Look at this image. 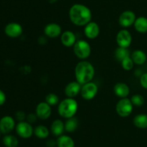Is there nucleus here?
<instances>
[{
  "label": "nucleus",
  "mask_w": 147,
  "mask_h": 147,
  "mask_svg": "<svg viewBox=\"0 0 147 147\" xmlns=\"http://www.w3.org/2000/svg\"><path fill=\"white\" fill-rule=\"evenodd\" d=\"M65 131V122L60 119H55L50 125V132L54 136L59 137L63 135Z\"/></svg>",
  "instance_id": "obj_18"
},
{
  "label": "nucleus",
  "mask_w": 147,
  "mask_h": 147,
  "mask_svg": "<svg viewBox=\"0 0 147 147\" xmlns=\"http://www.w3.org/2000/svg\"><path fill=\"white\" fill-rule=\"evenodd\" d=\"M2 142L5 147H17L19 145L18 138L11 134L4 135L2 138Z\"/></svg>",
  "instance_id": "obj_24"
},
{
  "label": "nucleus",
  "mask_w": 147,
  "mask_h": 147,
  "mask_svg": "<svg viewBox=\"0 0 147 147\" xmlns=\"http://www.w3.org/2000/svg\"><path fill=\"white\" fill-rule=\"evenodd\" d=\"M78 120L76 117L66 119L65 122V131L67 133L74 132L78 127Z\"/></svg>",
  "instance_id": "obj_25"
},
{
  "label": "nucleus",
  "mask_w": 147,
  "mask_h": 147,
  "mask_svg": "<svg viewBox=\"0 0 147 147\" xmlns=\"http://www.w3.org/2000/svg\"><path fill=\"white\" fill-rule=\"evenodd\" d=\"M140 84L142 87L147 89V73H144L141 75Z\"/></svg>",
  "instance_id": "obj_32"
},
{
  "label": "nucleus",
  "mask_w": 147,
  "mask_h": 147,
  "mask_svg": "<svg viewBox=\"0 0 147 147\" xmlns=\"http://www.w3.org/2000/svg\"><path fill=\"white\" fill-rule=\"evenodd\" d=\"M95 72L93 65L86 60L78 62L75 68L76 79L81 85L92 82L95 76Z\"/></svg>",
  "instance_id": "obj_2"
},
{
  "label": "nucleus",
  "mask_w": 147,
  "mask_h": 147,
  "mask_svg": "<svg viewBox=\"0 0 147 147\" xmlns=\"http://www.w3.org/2000/svg\"><path fill=\"white\" fill-rule=\"evenodd\" d=\"M134 28L138 33H147V18L143 16L137 17L136 19L134 24Z\"/></svg>",
  "instance_id": "obj_21"
},
{
  "label": "nucleus",
  "mask_w": 147,
  "mask_h": 147,
  "mask_svg": "<svg viewBox=\"0 0 147 147\" xmlns=\"http://www.w3.org/2000/svg\"><path fill=\"white\" fill-rule=\"evenodd\" d=\"M57 147H75V141L73 138L67 135H60L57 137Z\"/></svg>",
  "instance_id": "obj_20"
},
{
  "label": "nucleus",
  "mask_w": 147,
  "mask_h": 147,
  "mask_svg": "<svg viewBox=\"0 0 147 147\" xmlns=\"http://www.w3.org/2000/svg\"><path fill=\"white\" fill-rule=\"evenodd\" d=\"M115 58L116 60L119 62H121L123 59H126L128 57L131 56V53L129 51V48L122 47H118L116 49L114 53Z\"/></svg>",
  "instance_id": "obj_26"
},
{
  "label": "nucleus",
  "mask_w": 147,
  "mask_h": 147,
  "mask_svg": "<svg viewBox=\"0 0 147 147\" xmlns=\"http://www.w3.org/2000/svg\"><path fill=\"white\" fill-rule=\"evenodd\" d=\"M134 105L128 97L121 98L118 101L116 105V111L118 115L121 118L129 117L132 113Z\"/></svg>",
  "instance_id": "obj_5"
},
{
  "label": "nucleus",
  "mask_w": 147,
  "mask_h": 147,
  "mask_svg": "<svg viewBox=\"0 0 147 147\" xmlns=\"http://www.w3.org/2000/svg\"><path fill=\"white\" fill-rule=\"evenodd\" d=\"M113 92H114L115 95L120 99L126 98L129 95L130 88L128 86L127 84L124 83V82H119L114 85Z\"/></svg>",
  "instance_id": "obj_17"
},
{
  "label": "nucleus",
  "mask_w": 147,
  "mask_h": 147,
  "mask_svg": "<svg viewBox=\"0 0 147 147\" xmlns=\"http://www.w3.org/2000/svg\"><path fill=\"white\" fill-rule=\"evenodd\" d=\"M50 131L44 125H38L34 128V135L40 139H45L50 135Z\"/></svg>",
  "instance_id": "obj_22"
},
{
  "label": "nucleus",
  "mask_w": 147,
  "mask_h": 147,
  "mask_svg": "<svg viewBox=\"0 0 147 147\" xmlns=\"http://www.w3.org/2000/svg\"><path fill=\"white\" fill-rule=\"evenodd\" d=\"M43 32H44L45 35L49 38H56L61 35L63 33L61 26L55 22H50L46 24L44 27Z\"/></svg>",
  "instance_id": "obj_13"
},
{
  "label": "nucleus",
  "mask_w": 147,
  "mask_h": 147,
  "mask_svg": "<svg viewBox=\"0 0 147 147\" xmlns=\"http://www.w3.org/2000/svg\"><path fill=\"white\" fill-rule=\"evenodd\" d=\"M27 118V115H26L25 112L24 111L19 110L15 113V119L18 120L19 122H22V121H24Z\"/></svg>",
  "instance_id": "obj_30"
},
{
  "label": "nucleus",
  "mask_w": 147,
  "mask_h": 147,
  "mask_svg": "<svg viewBox=\"0 0 147 147\" xmlns=\"http://www.w3.org/2000/svg\"><path fill=\"white\" fill-rule=\"evenodd\" d=\"M78 110V103L75 98L67 97L59 102L57 112L64 119L75 117Z\"/></svg>",
  "instance_id": "obj_3"
},
{
  "label": "nucleus",
  "mask_w": 147,
  "mask_h": 147,
  "mask_svg": "<svg viewBox=\"0 0 147 147\" xmlns=\"http://www.w3.org/2000/svg\"><path fill=\"white\" fill-rule=\"evenodd\" d=\"M131 58L133 60L134 64L139 65V66L144 64L147 59L146 54L145 53V52L142 50H139V49L134 50L131 55Z\"/></svg>",
  "instance_id": "obj_19"
},
{
  "label": "nucleus",
  "mask_w": 147,
  "mask_h": 147,
  "mask_svg": "<svg viewBox=\"0 0 147 147\" xmlns=\"http://www.w3.org/2000/svg\"><path fill=\"white\" fill-rule=\"evenodd\" d=\"M15 120L9 115H5L0 119V131L2 134H9L15 129Z\"/></svg>",
  "instance_id": "obj_10"
},
{
  "label": "nucleus",
  "mask_w": 147,
  "mask_h": 147,
  "mask_svg": "<svg viewBox=\"0 0 147 147\" xmlns=\"http://www.w3.org/2000/svg\"><path fill=\"white\" fill-rule=\"evenodd\" d=\"M77 40L76 34L71 30H65L60 35V41L65 47H73Z\"/></svg>",
  "instance_id": "obj_15"
},
{
  "label": "nucleus",
  "mask_w": 147,
  "mask_h": 147,
  "mask_svg": "<svg viewBox=\"0 0 147 147\" xmlns=\"http://www.w3.org/2000/svg\"><path fill=\"white\" fill-rule=\"evenodd\" d=\"M136 14L133 11L126 10V11H123L119 15V24H120L121 27L126 29L131 26L134 25L135 21H136Z\"/></svg>",
  "instance_id": "obj_9"
},
{
  "label": "nucleus",
  "mask_w": 147,
  "mask_h": 147,
  "mask_svg": "<svg viewBox=\"0 0 147 147\" xmlns=\"http://www.w3.org/2000/svg\"><path fill=\"white\" fill-rule=\"evenodd\" d=\"M116 43L119 47L129 48L132 43V35L126 29H121L116 35Z\"/></svg>",
  "instance_id": "obj_8"
},
{
  "label": "nucleus",
  "mask_w": 147,
  "mask_h": 147,
  "mask_svg": "<svg viewBox=\"0 0 147 147\" xmlns=\"http://www.w3.org/2000/svg\"><path fill=\"white\" fill-rule=\"evenodd\" d=\"M81 87L82 85L77 81L71 82L66 85L65 88V94L67 97L75 98L80 93Z\"/></svg>",
  "instance_id": "obj_16"
},
{
  "label": "nucleus",
  "mask_w": 147,
  "mask_h": 147,
  "mask_svg": "<svg viewBox=\"0 0 147 147\" xmlns=\"http://www.w3.org/2000/svg\"><path fill=\"white\" fill-rule=\"evenodd\" d=\"M38 119V118H37V115H36V113L34 112V113H33V112H31V113L28 114V115H27V118H26V120L28 122H30V123H33V122H35L36 121H37V120Z\"/></svg>",
  "instance_id": "obj_31"
},
{
  "label": "nucleus",
  "mask_w": 147,
  "mask_h": 147,
  "mask_svg": "<svg viewBox=\"0 0 147 147\" xmlns=\"http://www.w3.org/2000/svg\"><path fill=\"white\" fill-rule=\"evenodd\" d=\"M121 67L123 68V70L125 71H131L134 68V63L133 60L131 59V58L128 57L126 59H123L121 62Z\"/></svg>",
  "instance_id": "obj_29"
},
{
  "label": "nucleus",
  "mask_w": 147,
  "mask_h": 147,
  "mask_svg": "<svg viewBox=\"0 0 147 147\" xmlns=\"http://www.w3.org/2000/svg\"><path fill=\"white\" fill-rule=\"evenodd\" d=\"M4 33L8 37L11 38H17L22 35V26L20 23L14 22H9L4 27Z\"/></svg>",
  "instance_id": "obj_11"
},
{
  "label": "nucleus",
  "mask_w": 147,
  "mask_h": 147,
  "mask_svg": "<svg viewBox=\"0 0 147 147\" xmlns=\"http://www.w3.org/2000/svg\"><path fill=\"white\" fill-rule=\"evenodd\" d=\"M133 123L138 128H141V129L147 128V115L144 113L136 115L134 118Z\"/></svg>",
  "instance_id": "obj_23"
},
{
  "label": "nucleus",
  "mask_w": 147,
  "mask_h": 147,
  "mask_svg": "<svg viewBox=\"0 0 147 147\" xmlns=\"http://www.w3.org/2000/svg\"><path fill=\"white\" fill-rule=\"evenodd\" d=\"M131 101L132 104L134 106L136 107H141L144 104V98L142 95L139 94H136V95H132L131 97Z\"/></svg>",
  "instance_id": "obj_28"
},
{
  "label": "nucleus",
  "mask_w": 147,
  "mask_h": 147,
  "mask_svg": "<svg viewBox=\"0 0 147 147\" xmlns=\"http://www.w3.org/2000/svg\"><path fill=\"white\" fill-rule=\"evenodd\" d=\"M35 113L38 119L42 120H47L52 115V108L46 102H41L37 105Z\"/></svg>",
  "instance_id": "obj_12"
},
{
  "label": "nucleus",
  "mask_w": 147,
  "mask_h": 147,
  "mask_svg": "<svg viewBox=\"0 0 147 147\" xmlns=\"http://www.w3.org/2000/svg\"><path fill=\"white\" fill-rule=\"evenodd\" d=\"M69 18L73 24L79 27L86 26L92 20V12L87 6L75 4L69 10Z\"/></svg>",
  "instance_id": "obj_1"
},
{
  "label": "nucleus",
  "mask_w": 147,
  "mask_h": 147,
  "mask_svg": "<svg viewBox=\"0 0 147 147\" xmlns=\"http://www.w3.org/2000/svg\"><path fill=\"white\" fill-rule=\"evenodd\" d=\"M45 102L50 106H55L58 105L59 102H60L59 97L55 93H49L45 97Z\"/></svg>",
  "instance_id": "obj_27"
},
{
  "label": "nucleus",
  "mask_w": 147,
  "mask_h": 147,
  "mask_svg": "<svg viewBox=\"0 0 147 147\" xmlns=\"http://www.w3.org/2000/svg\"><path fill=\"white\" fill-rule=\"evenodd\" d=\"M15 131L17 135L24 139L31 138L34 134V128L32 124L25 120L19 122L16 125Z\"/></svg>",
  "instance_id": "obj_6"
},
{
  "label": "nucleus",
  "mask_w": 147,
  "mask_h": 147,
  "mask_svg": "<svg viewBox=\"0 0 147 147\" xmlns=\"http://www.w3.org/2000/svg\"><path fill=\"white\" fill-rule=\"evenodd\" d=\"M84 34L88 39H96L100 34V27L96 22L90 21L84 27Z\"/></svg>",
  "instance_id": "obj_14"
},
{
  "label": "nucleus",
  "mask_w": 147,
  "mask_h": 147,
  "mask_svg": "<svg viewBox=\"0 0 147 147\" xmlns=\"http://www.w3.org/2000/svg\"><path fill=\"white\" fill-rule=\"evenodd\" d=\"M46 145L47 147H55L57 146V142L53 139H50L47 141Z\"/></svg>",
  "instance_id": "obj_34"
},
{
  "label": "nucleus",
  "mask_w": 147,
  "mask_h": 147,
  "mask_svg": "<svg viewBox=\"0 0 147 147\" xmlns=\"http://www.w3.org/2000/svg\"><path fill=\"white\" fill-rule=\"evenodd\" d=\"M98 86L95 82H90L82 85L80 95L86 100H91L97 95Z\"/></svg>",
  "instance_id": "obj_7"
},
{
  "label": "nucleus",
  "mask_w": 147,
  "mask_h": 147,
  "mask_svg": "<svg viewBox=\"0 0 147 147\" xmlns=\"http://www.w3.org/2000/svg\"><path fill=\"white\" fill-rule=\"evenodd\" d=\"M6 99H7V97H6L5 93L4 92V91L0 89V106L5 103Z\"/></svg>",
  "instance_id": "obj_33"
},
{
  "label": "nucleus",
  "mask_w": 147,
  "mask_h": 147,
  "mask_svg": "<svg viewBox=\"0 0 147 147\" xmlns=\"http://www.w3.org/2000/svg\"><path fill=\"white\" fill-rule=\"evenodd\" d=\"M73 53L79 59L86 60L91 53V47L88 41L85 40H78L73 46Z\"/></svg>",
  "instance_id": "obj_4"
},
{
  "label": "nucleus",
  "mask_w": 147,
  "mask_h": 147,
  "mask_svg": "<svg viewBox=\"0 0 147 147\" xmlns=\"http://www.w3.org/2000/svg\"><path fill=\"white\" fill-rule=\"evenodd\" d=\"M1 131H0V137H1Z\"/></svg>",
  "instance_id": "obj_35"
}]
</instances>
